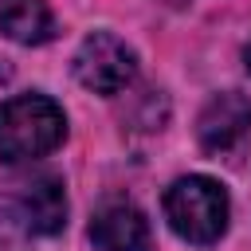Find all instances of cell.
<instances>
[{
  "mask_svg": "<svg viewBox=\"0 0 251 251\" xmlns=\"http://www.w3.org/2000/svg\"><path fill=\"white\" fill-rule=\"evenodd\" d=\"M67 137L63 106L47 94H16L0 102V161L20 165L47 157Z\"/></svg>",
  "mask_w": 251,
  "mask_h": 251,
  "instance_id": "6da1fadb",
  "label": "cell"
},
{
  "mask_svg": "<svg viewBox=\"0 0 251 251\" xmlns=\"http://www.w3.org/2000/svg\"><path fill=\"white\" fill-rule=\"evenodd\" d=\"M165 220L180 239H188L196 247L216 243L227 227V192H224V184L212 180V176L173 180V188L165 192Z\"/></svg>",
  "mask_w": 251,
  "mask_h": 251,
  "instance_id": "7a4b0ae2",
  "label": "cell"
},
{
  "mask_svg": "<svg viewBox=\"0 0 251 251\" xmlns=\"http://www.w3.org/2000/svg\"><path fill=\"white\" fill-rule=\"evenodd\" d=\"M137 55L110 31H90L75 51V78L94 94H118L133 82Z\"/></svg>",
  "mask_w": 251,
  "mask_h": 251,
  "instance_id": "3957f363",
  "label": "cell"
},
{
  "mask_svg": "<svg viewBox=\"0 0 251 251\" xmlns=\"http://www.w3.org/2000/svg\"><path fill=\"white\" fill-rule=\"evenodd\" d=\"M247 133H251V98H243L235 90L208 98V106L200 110V122H196V137H200L204 153L227 157L247 141Z\"/></svg>",
  "mask_w": 251,
  "mask_h": 251,
  "instance_id": "277c9868",
  "label": "cell"
},
{
  "mask_svg": "<svg viewBox=\"0 0 251 251\" xmlns=\"http://www.w3.org/2000/svg\"><path fill=\"white\" fill-rule=\"evenodd\" d=\"M90 243L98 251H149L153 235H149V220L133 208V204H106L94 224H90Z\"/></svg>",
  "mask_w": 251,
  "mask_h": 251,
  "instance_id": "5b68a950",
  "label": "cell"
},
{
  "mask_svg": "<svg viewBox=\"0 0 251 251\" xmlns=\"http://www.w3.org/2000/svg\"><path fill=\"white\" fill-rule=\"evenodd\" d=\"M16 200H20V208H24V216H27V224H31L35 235H55V231H63V224H67V196H63V184H59L55 176H35V180H27V184L16 192Z\"/></svg>",
  "mask_w": 251,
  "mask_h": 251,
  "instance_id": "8992f818",
  "label": "cell"
},
{
  "mask_svg": "<svg viewBox=\"0 0 251 251\" xmlns=\"http://www.w3.org/2000/svg\"><path fill=\"white\" fill-rule=\"evenodd\" d=\"M0 31L24 47H39L55 35V16L47 0H0Z\"/></svg>",
  "mask_w": 251,
  "mask_h": 251,
  "instance_id": "52a82bcc",
  "label": "cell"
},
{
  "mask_svg": "<svg viewBox=\"0 0 251 251\" xmlns=\"http://www.w3.org/2000/svg\"><path fill=\"white\" fill-rule=\"evenodd\" d=\"M31 224L16 196H0V251H31Z\"/></svg>",
  "mask_w": 251,
  "mask_h": 251,
  "instance_id": "ba28073f",
  "label": "cell"
},
{
  "mask_svg": "<svg viewBox=\"0 0 251 251\" xmlns=\"http://www.w3.org/2000/svg\"><path fill=\"white\" fill-rule=\"evenodd\" d=\"M243 63H247V71H251V43L243 47Z\"/></svg>",
  "mask_w": 251,
  "mask_h": 251,
  "instance_id": "9c48e42d",
  "label": "cell"
}]
</instances>
